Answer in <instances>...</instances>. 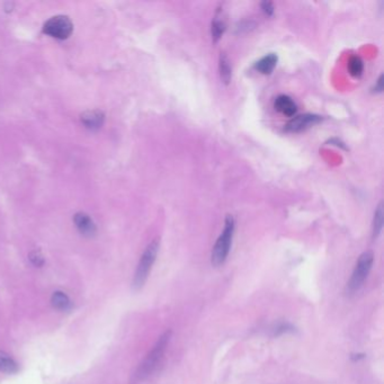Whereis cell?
I'll return each mask as SVG.
<instances>
[{
  "label": "cell",
  "mask_w": 384,
  "mask_h": 384,
  "mask_svg": "<svg viewBox=\"0 0 384 384\" xmlns=\"http://www.w3.org/2000/svg\"><path fill=\"white\" fill-rule=\"evenodd\" d=\"M159 250V240L155 239L148 245V247L142 254V256L140 258L139 265H137L135 274H134V280H133V288L134 290H140L144 285V283L147 282L149 274L151 272V268L153 264H155L157 255H158Z\"/></svg>",
  "instance_id": "2"
},
{
  "label": "cell",
  "mask_w": 384,
  "mask_h": 384,
  "mask_svg": "<svg viewBox=\"0 0 384 384\" xmlns=\"http://www.w3.org/2000/svg\"><path fill=\"white\" fill-rule=\"evenodd\" d=\"M75 223L78 230L84 236H94L96 232V226L92 220L86 213H77L75 215Z\"/></svg>",
  "instance_id": "7"
},
{
  "label": "cell",
  "mask_w": 384,
  "mask_h": 384,
  "mask_svg": "<svg viewBox=\"0 0 384 384\" xmlns=\"http://www.w3.org/2000/svg\"><path fill=\"white\" fill-rule=\"evenodd\" d=\"M52 304L58 310H68L70 308V300L63 292H54L51 299Z\"/></svg>",
  "instance_id": "14"
},
{
  "label": "cell",
  "mask_w": 384,
  "mask_h": 384,
  "mask_svg": "<svg viewBox=\"0 0 384 384\" xmlns=\"http://www.w3.org/2000/svg\"><path fill=\"white\" fill-rule=\"evenodd\" d=\"M234 233V219L232 215H226L223 231L217 238L212 250V264L214 266H220L225 261L228 257L230 247L232 244V238Z\"/></svg>",
  "instance_id": "3"
},
{
  "label": "cell",
  "mask_w": 384,
  "mask_h": 384,
  "mask_svg": "<svg viewBox=\"0 0 384 384\" xmlns=\"http://www.w3.org/2000/svg\"><path fill=\"white\" fill-rule=\"evenodd\" d=\"M0 371L7 374H14L18 371L16 362L2 350H0Z\"/></svg>",
  "instance_id": "12"
},
{
  "label": "cell",
  "mask_w": 384,
  "mask_h": 384,
  "mask_svg": "<svg viewBox=\"0 0 384 384\" xmlns=\"http://www.w3.org/2000/svg\"><path fill=\"white\" fill-rule=\"evenodd\" d=\"M373 260L374 256L372 252H365L361 255V257H359L357 260L356 266H355L354 272L351 274L350 280L347 283V293L354 294L362 288V285L364 284L366 277L369 276L371 272Z\"/></svg>",
  "instance_id": "4"
},
{
  "label": "cell",
  "mask_w": 384,
  "mask_h": 384,
  "mask_svg": "<svg viewBox=\"0 0 384 384\" xmlns=\"http://www.w3.org/2000/svg\"><path fill=\"white\" fill-rule=\"evenodd\" d=\"M74 25L68 16H54L44 24L43 32L58 40H66L71 35Z\"/></svg>",
  "instance_id": "5"
},
{
  "label": "cell",
  "mask_w": 384,
  "mask_h": 384,
  "mask_svg": "<svg viewBox=\"0 0 384 384\" xmlns=\"http://www.w3.org/2000/svg\"><path fill=\"white\" fill-rule=\"evenodd\" d=\"M275 335H281V334H286L289 331H293V327L290 325V323H280V325L276 326V328L274 329Z\"/></svg>",
  "instance_id": "17"
},
{
  "label": "cell",
  "mask_w": 384,
  "mask_h": 384,
  "mask_svg": "<svg viewBox=\"0 0 384 384\" xmlns=\"http://www.w3.org/2000/svg\"><path fill=\"white\" fill-rule=\"evenodd\" d=\"M261 9L267 16H272L274 13V6H273V3L269 2V1L261 2Z\"/></svg>",
  "instance_id": "19"
},
{
  "label": "cell",
  "mask_w": 384,
  "mask_h": 384,
  "mask_svg": "<svg viewBox=\"0 0 384 384\" xmlns=\"http://www.w3.org/2000/svg\"><path fill=\"white\" fill-rule=\"evenodd\" d=\"M277 60L278 59H277L276 54H274V53L267 54V55L262 56L259 61H257L256 63H255V69H256L257 71H259L260 74L269 75V74H272V71L274 70L275 67H276Z\"/></svg>",
  "instance_id": "10"
},
{
  "label": "cell",
  "mask_w": 384,
  "mask_h": 384,
  "mask_svg": "<svg viewBox=\"0 0 384 384\" xmlns=\"http://www.w3.org/2000/svg\"><path fill=\"white\" fill-rule=\"evenodd\" d=\"M383 228V208L382 203H380L377 211L374 213V221H373V238H378Z\"/></svg>",
  "instance_id": "15"
},
{
  "label": "cell",
  "mask_w": 384,
  "mask_h": 384,
  "mask_svg": "<svg viewBox=\"0 0 384 384\" xmlns=\"http://www.w3.org/2000/svg\"><path fill=\"white\" fill-rule=\"evenodd\" d=\"M225 31V22L224 19L221 17L220 13H217L214 21L212 22V28H211V33H212V39L214 42H217L221 39V36L223 35Z\"/></svg>",
  "instance_id": "13"
},
{
  "label": "cell",
  "mask_w": 384,
  "mask_h": 384,
  "mask_svg": "<svg viewBox=\"0 0 384 384\" xmlns=\"http://www.w3.org/2000/svg\"><path fill=\"white\" fill-rule=\"evenodd\" d=\"M274 106L275 110L286 116H293L297 113V104L294 103V100L291 97L285 95L278 96L275 99Z\"/></svg>",
  "instance_id": "8"
},
{
  "label": "cell",
  "mask_w": 384,
  "mask_h": 384,
  "mask_svg": "<svg viewBox=\"0 0 384 384\" xmlns=\"http://www.w3.org/2000/svg\"><path fill=\"white\" fill-rule=\"evenodd\" d=\"M349 74L353 77H361L364 70V64L359 56H351L348 61Z\"/></svg>",
  "instance_id": "16"
},
{
  "label": "cell",
  "mask_w": 384,
  "mask_h": 384,
  "mask_svg": "<svg viewBox=\"0 0 384 384\" xmlns=\"http://www.w3.org/2000/svg\"><path fill=\"white\" fill-rule=\"evenodd\" d=\"M82 122L89 130H97L103 125L104 114L100 111H88L82 115Z\"/></svg>",
  "instance_id": "9"
},
{
  "label": "cell",
  "mask_w": 384,
  "mask_h": 384,
  "mask_svg": "<svg viewBox=\"0 0 384 384\" xmlns=\"http://www.w3.org/2000/svg\"><path fill=\"white\" fill-rule=\"evenodd\" d=\"M171 331H166L163 336L158 339L156 345L153 346L152 350L148 354V356L144 358V361L140 364L139 369L136 370L134 375L136 381H142V380L150 377L153 371L157 369V366L159 365V363L164 357L169 341H171Z\"/></svg>",
  "instance_id": "1"
},
{
  "label": "cell",
  "mask_w": 384,
  "mask_h": 384,
  "mask_svg": "<svg viewBox=\"0 0 384 384\" xmlns=\"http://www.w3.org/2000/svg\"><path fill=\"white\" fill-rule=\"evenodd\" d=\"M30 258H31L32 262H33V264H34L35 266H41V265H43V257L41 256V254H40V253H38V252L32 253Z\"/></svg>",
  "instance_id": "18"
},
{
  "label": "cell",
  "mask_w": 384,
  "mask_h": 384,
  "mask_svg": "<svg viewBox=\"0 0 384 384\" xmlns=\"http://www.w3.org/2000/svg\"><path fill=\"white\" fill-rule=\"evenodd\" d=\"M322 119L320 116L314 115V114H304V115H299L294 117L293 120H291L290 122L286 124L285 131L291 133H298L302 132L304 130H308L313 125L318 124Z\"/></svg>",
  "instance_id": "6"
},
{
  "label": "cell",
  "mask_w": 384,
  "mask_h": 384,
  "mask_svg": "<svg viewBox=\"0 0 384 384\" xmlns=\"http://www.w3.org/2000/svg\"><path fill=\"white\" fill-rule=\"evenodd\" d=\"M382 79H383V76H380V78H379L378 83H377V86H375V90H378L380 92L383 90V86H382L383 82H382Z\"/></svg>",
  "instance_id": "20"
},
{
  "label": "cell",
  "mask_w": 384,
  "mask_h": 384,
  "mask_svg": "<svg viewBox=\"0 0 384 384\" xmlns=\"http://www.w3.org/2000/svg\"><path fill=\"white\" fill-rule=\"evenodd\" d=\"M219 70L222 82L228 85L232 77V69L230 66V61L224 53H221L219 59Z\"/></svg>",
  "instance_id": "11"
}]
</instances>
